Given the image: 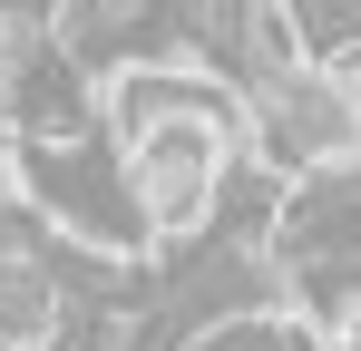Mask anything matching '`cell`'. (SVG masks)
Masks as SVG:
<instances>
[{"label": "cell", "instance_id": "cell-1", "mask_svg": "<svg viewBox=\"0 0 361 351\" xmlns=\"http://www.w3.org/2000/svg\"><path fill=\"white\" fill-rule=\"evenodd\" d=\"M10 176L78 254H98V264H147L157 254L147 225H137V195L118 176V147H98V137H78V147H10Z\"/></svg>", "mask_w": 361, "mask_h": 351}, {"label": "cell", "instance_id": "cell-2", "mask_svg": "<svg viewBox=\"0 0 361 351\" xmlns=\"http://www.w3.org/2000/svg\"><path fill=\"white\" fill-rule=\"evenodd\" d=\"M118 176H127V195H137L147 244H195V234L215 225L225 176H235V137L215 117H166V127H147V137L118 147Z\"/></svg>", "mask_w": 361, "mask_h": 351}, {"label": "cell", "instance_id": "cell-3", "mask_svg": "<svg viewBox=\"0 0 361 351\" xmlns=\"http://www.w3.org/2000/svg\"><path fill=\"white\" fill-rule=\"evenodd\" d=\"M0 127H10V147H78V137H98V78L59 39H20L0 58Z\"/></svg>", "mask_w": 361, "mask_h": 351}, {"label": "cell", "instance_id": "cell-4", "mask_svg": "<svg viewBox=\"0 0 361 351\" xmlns=\"http://www.w3.org/2000/svg\"><path fill=\"white\" fill-rule=\"evenodd\" d=\"M0 351H30V342H0Z\"/></svg>", "mask_w": 361, "mask_h": 351}]
</instances>
